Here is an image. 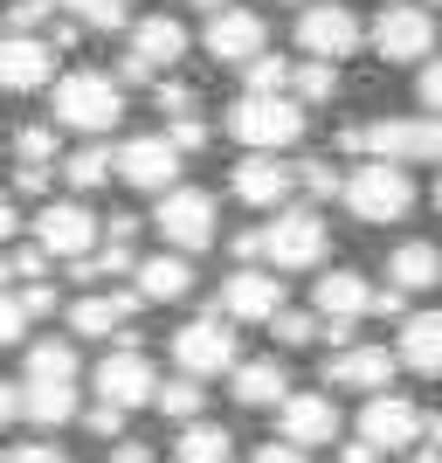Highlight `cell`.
<instances>
[{
    "mask_svg": "<svg viewBox=\"0 0 442 463\" xmlns=\"http://www.w3.org/2000/svg\"><path fill=\"white\" fill-rule=\"evenodd\" d=\"M21 415L35 429L77 422V381H21Z\"/></svg>",
    "mask_w": 442,
    "mask_h": 463,
    "instance_id": "484cf974",
    "label": "cell"
},
{
    "mask_svg": "<svg viewBox=\"0 0 442 463\" xmlns=\"http://www.w3.org/2000/svg\"><path fill=\"white\" fill-rule=\"evenodd\" d=\"M146 290H97V298H77L70 305V332L77 339H111V332H132Z\"/></svg>",
    "mask_w": 442,
    "mask_h": 463,
    "instance_id": "d6986e66",
    "label": "cell"
},
{
    "mask_svg": "<svg viewBox=\"0 0 442 463\" xmlns=\"http://www.w3.org/2000/svg\"><path fill=\"white\" fill-rule=\"evenodd\" d=\"M394 367H401V353H387V346H339L332 367H325V381L332 387H360V394H381V387L394 381Z\"/></svg>",
    "mask_w": 442,
    "mask_h": 463,
    "instance_id": "44dd1931",
    "label": "cell"
},
{
    "mask_svg": "<svg viewBox=\"0 0 442 463\" xmlns=\"http://www.w3.org/2000/svg\"><path fill=\"white\" fill-rule=\"evenodd\" d=\"M229 449H235V436L221 422H180V443H174V457L180 463H229Z\"/></svg>",
    "mask_w": 442,
    "mask_h": 463,
    "instance_id": "83f0119b",
    "label": "cell"
},
{
    "mask_svg": "<svg viewBox=\"0 0 442 463\" xmlns=\"http://www.w3.org/2000/svg\"><path fill=\"white\" fill-rule=\"evenodd\" d=\"M436 208H442V187H436Z\"/></svg>",
    "mask_w": 442,
    "mask_h": 463,
    "instance_id": "680465c9",
    "label": "cell"
},
{
    "mask_svg": "<svg viewBox=\"0 0 442 463\" xmlns=\"http://www.w3.org/2000/svg\"><path fill=\"white\" fill-rule=\"evenodd\" d=\"M401 367H415V373H428V381H442V311H415V318H401Z\"/></svg>",
    "mask_w": 442,
    "mask_h": 463,
    "instance_id": "603a6c76",
    "label": "cell"
},
{
    "mask_svg": "<svg viewBox=\"0 0 442 463\" xmlns=\"http://www.w3.org/2000/svg\"><path fill=\"white\" fill-rule=\"evenodd\" d=\"M297 49H305V56H325V62H346L353 49H360V14L339 7V0L297 7Z\"/></svg>",
    "mask_w": 442,
    "mask_h": 463,
    "instance_id": "9c48e42d",
    "label": "cell"
},
{
    "mask_svg": "<svg viewBox=\"0 0 442 463\" xmlns=\"http://www.w3.org/2000/svg\"><path fill=\"white\" fill-rule=\"evenodd\" d=\"M201 42H208L214 62H249V56L269 49V28H263L256 7H229V0H221V7L208 14V35H201Z\"/></svg>",
    "mask_w": 442,
    "mask_h": 463,
    "instance_id": "4fadbf2b",
    "label": "cell"
},
{
    "mask_svg": "<svg viewBox=\"0 0 442 463\" xmlns=\"http://www.w3.org/2000/svg\"><path fill=\"white\" fill-rule=\"evenodd\" d=\"M7 422H21V387L14 381H0V429Z\"/></svg>",
    "mask_w": 442,
    "mask_h": 463,
    "instance_id": "f5cc1de1",
    "label": "cell"
},
{
    "mask_svg": "<svg viewBox=\"0 0 442 463\" xmlns=\"http://www.w3.org/2000/svg\"><path fill=\"white\" fill-rule=\"evenodd\" d=\"M28 381H77V346L70 339H35L28 346Z\"/></svg>",
    "mask_w": 442,
    "mask_h": 463,
    "instance_id": "f546056e",
    "label": "cell"
},
{
    "mask_svg": "<svg viewBox=\"0 0 442 463\" xmlns=\"http://www.w3.org/2000/svg\"><path fill=\"white\" fill-rule=\"evenodd\" d=\"M269 332H277V346H318V339H325V311H277V318H269Z\"/></svg>",
    "mask_w": 442,
    "mask_h": 463,
    "instance_id": "1f68e13d",
    "label": "cell"
},
{
    "mask_svg": "<svg viewBox=\"0 0 442 463\" xmlns=\"http://www.w3.org/2000/svg\"><path fill=\"white\" fill-rule=\"evenodd\" d=\"M325 250H332V229L311 208H284L263 229V263H277V270H318Z\"/></svg>",
    "mask_w": 442,
    "mask_h": 463,
    "instance_id": "5b68a950",
    "label": "cell"
},
{
    "mask_svg": "<svg viewBox=\"0 0 442 463\" xmlns=\"http://www.w3.org/2000/svg\"><path fill=\"white\" fill-rule=\"evenodd\" d=\"M387 284H401L408 298L436 290L442 284V250H436V242H401V250L387 256Z\"/></svg>",
    "mask_w": 442,
    "mask_h": 463,
    "instance_id": "4316f807",
    "label": "cell"
},
{
    "mask_svg": "<svg viewBox=\"0 0 442 463\" xmlns=\"http://www.w3.org/2000/svg\"><path fill=\"white\" fill-rule=\"evenodd\" d=\"M174 146H180V153H201V146H208V125H201V111L174 118Z\"/></svg>",
    "mask_w": 442,
    "mask_h": 463,
    "instance_id": "b9f144b4",
    "label": "cell"
},
{
    "mask_svg": "<svg viewBox=\"0 0 442 463\" xmlns=\"http://www.w3.org/2000/svg\"><path fill=\"white\" fill-rule=\"evenodd\" d=\"M49 7H56V0H14V7H7V28H14V35H42Z\"/></svg>",
    "mask_w": 442,
    "mask_h": 463,
    "instance_id": "d590c367",
    "label": "cell"
},
{
    "mask_svg": "<svg viewBox=\"0 0 442 463\" xmlns=\"http://www.w3.org/2000/svg\"><path fill=\"white\" fill-rule=\"evenodd\" d=\"M62 7H70V14H77L83 28H118V21H125V7H132V0H62Z\"/></svg>",
    "mask_w": 442,
    "mask_h": 463,
    "instance_id": "e575fe53",
    "label": "cell"
},
{
    "mask_svg": "<svg viewBox=\"0 0 442 463\" xmlns=\"http://www.w3.org/2000/svg\"><path fill=\"white\" fill-rule=\"evenodd\" d=\"M297 180H305L311 194H346V180H339V166H325V159H311V166H297Z\"/></svg>",
    "mask_w": 442,
    "mask_h": 463,
    "instance_id": "60d3db41",
    "label": "cell"
},
{
    "mask_svg": "<svg viewBox=\"0 0 442 463\" xmlns=\"http://www.w3.org/2000/svg\"><path fill=\"white\" fill-rule=\"evenodd\" d=\"M7 463H70V457H62L56 443H21L14 457H7Z\"/></svg>",
    "mask_w": 442,
    "mask_h": 463,
    "instance_id": "c3c4849f",
    "label": "cell"
},
{
    "mask_svg": "<svg viewBox=\"0 0 442 463\" xmlns=\"http://www.w3.org/2000/svg\"><path fill=\"white\" fill-rule=\"evenodd\" d=\"M56 77V42H42V35H0V90H42V83Z\"/></svg>",
    "mask_w": 442,
    "mask_h": 463,
    "instance_id": "e0dca14e",
    "label": "cell"
},
{
    "mask_svg": "<svg viewBox=\"0 0 442 463\" xmlns=\"http://www.w3.org/2000/svg\"><path fill=\"white\" fill-rule=\"evenodd\" d=\"M111 463H153V449L138 443V436H118V443H111Z\"/></svg>",
    "mask_w": 442,
    "mask_h": 463,
    "instance_id": "681fc988",
    "label": "cell"
},
{
    "mask_svg": "<svg viewBox=\"0 0 442 463\" xmlns=\"http://www.w3.org/2000/svg\"><path fill=\"white\" fill-rule=\"evenodd\" d=\"M346 208L360 214V222H373V229H394V222L415 214V180L401 174V159L360 153V166L346 174Z\"/></svg>",
    "mask_w": 442,
    "mask_h": 463,
    "instance_id": "7a4b0ae2",
    "label": "cell"
},
{
    "mask_svg": "<svg viewBox=\"0 0 442 463\" xmlns=\"http://www.w3.org/2000/svg\"><path fill=\"white\" fill-rule=\"evenodd\" d=\"M422 436H428V443H436V449H442V415H436V422H428V429H422Z\"/></svg>",
    "mask_w": 442,
    "mask_h": 463,
    "instance_id": "6f0895ef",
    "label": "cell"
},
{
    "mask_svg": "<svg viewBox=\"0 0 442 463\" xmlns=\"http://www.w3.org/2000/svg\"><path fill=\"white\" fill-rule=\"evenodd\" d=\"M201 402H208V394H201V373L159 381V394H153V408H159V415H174V422H193V415H201Z\"/></svg>",
    "mask_w": 442,
    "mask_h": 463,
    "instance_id": "4dcf8cb0",
    "label": "cell"
},
{
    "mask_svg": "<svg viewBox=\"0 0 442 463\" xmlns=\"http://www.w3.org/2000/svg\"><path fill=\"white\" fill-rule=\"evenodd\" d=\"M373 49L387 62H428L436 56V14H428V0H387L381 21H373Z\"/></svg>",
    "mask_w": 442,
    "mask_h": 463,
    "instance_id": "52a82bcc",
    "label": "cell"
},
{
    "mask_svg": "<svg viewBox=\"0 0 442 463\" xmlns=\"http://www.w3.org/2000/svg\"><path fill=\"white\" fill-rule=\"evenodd\" d=\"M118 118H125V90H118L111 77H97V70H70V77L56 83V125H70V132H111Z\"/></svg>",
    "mask_w": 442,
    "mask_h": 463,
    "instance_id": "277c9868",
    "label": "cell"
},
{
    "mask_svg": "<svg viewBox=\"0 0 442 463\" xmlns=\"http://www.w3.org/2000/svg\"><path fill=\"white\" fill-rule=\"evenodd\" d=\"M415 97H422V111H442V56L422 62V77H415Z\"/></svg>",
    "mask_w": 442,
    "mask_h": 463,
    "instance_id": "ab89813d",
    "label": "cell"
},
{
    "mask_svg": "<svg viewBox=\"0 0 442 463\" xmlns=\"http://www.w3.org/2000/svg\"><path fill=\"white\" fill-rule=\"evenodd\" d=\"M153 229L166 235L174 250L201 256V250L214 242V229H221V208H214V194H201V187H166V194H159Z\"/></svg>",
    "mask_w": 442,
    "mask_h": 463,
    "instance_id": "8992f818",
    "label": "cell"
},
{
    "mask_svg": "<svg viewBox=\"0 0 442 463\" xmlns=\"http://www.w3.org/2000/svg\"><path fill=\"white\" fill-rule=\"evenodd\" d=\"M159 111H166V118H187V111H201V104H193L187 83H159Z\"/></svg>",
    "mask_w": 442,
    "mask_h": 463,
    "instance_id": "ee69618b",
    "label": "cell"
},
{
    "mask_svg": "<svg viewBox=\"0 0 442 463\" xmlns=\"http://www.w3.org/2000/svg\"><path fill=\"white\" fill-rule=\"evenodd\" d=\"M111 174H118V153H111V146H97V138H90V146H77V153L62 159V180H70V187H77V194L104 187V180H111Z\"/></svg>",
    "mask_w": 442,
    "mask_h": 463,
    "instance_id": "f1b7e54d",
    "label": "cell"
},
{
    "mask_svg": "<svg viewBox=\"0 0 442 463\" xmlns=\"http://www.w3.org/2000/svg\"><path fill=\"white\" fill-rule=\"evenodd\" d=\"M104 235H118V242H132V235H138V214H111V222H104Z\"/></svg>",
    "mask_w": 442,
    "mask_h": 463,
    "instance_id": "db71d44e",
    "label": "cell"
},
{
    "mask_svg": "<svg viewBox=\"0 0 442 463\" xmlns=\"http://www.w3.org/2000/svg\"><path fill=\"white\" fill-rule=\"evenodd\" d=\"M49 174H56V166H42V159H21L14 194H49Z\"/></svg>",
    "mask_w": 442,
    "mask_h": 463,
    "instance_id": "bcb514c9",
    "label": "cell"
},
{
    "mask_svg": "<svg viewBox=\"0 0 442 463\" xmlns=\"http://www.w3.org/2000/svg\"><path fill=\"white\" fill-rule=\"evenodd\" d=\"M290 70H297V62H284V56H249L242 62V77H249V90H290Z\"/></svg>",
    "mask_w": 442,
    "mask_h": 463,
    "instance_id": "836d02e7",
    "label": "cell"
},
{
    "mask_svg": "<svg viewBox=\"0 0 442 463\" xmlns=\"http://www.w3.org/2000/svg\"><path fill=\"white\" fill-rule=\"evenodd\" d=\"M277 429L305 449H325L339 436V408H332V394H284L277 402Z\"/></svg>",
    "mask_w": 442,
    "mask_h": 463,
    "instance_id": "ffe728a7",
    "label": "cell"
},
{
    "mask_svg": "<svg viewBox=\"0 0 442 463\" xmlns=\"http://www.w3.org/2000/svg\"><path fill=\"white\" fill-rule=\"evenodd\" d=\"M104 235V222H97L83 201H49V208L35 214V242L49 256H62V263H77V256H90V242Z\"/></svg>",
    "mask_w": 442,
    "mask_h": 463,
    "instance_id": "8fae6325",
    "label": "cell"
},
{
    "mask_svg": "<svg viewBox=\"0 0 442 463\" xmlns=\"http://www.w3.org/2000/svg\"><path fill=\"white\" fill-rule=\"evenodd\" d=\"M373 305H381V290L366 284L360 270H325V277H318V311H325V318H339V326L366 318Z\"/></svg>",
    "mask_w": 442,
    "mask_h": 463,
    "instance_id": "7402d4cb",
    "label": "cell"
},
{
    "mask_svg": "<svg viewBox=\"0 0 442 463\" xmlns=\"http://www.w3.org/2000/svg\"><path fill=\"white\" fill-rule=\"evenodd\" d=\"M428 7H442V0H428Z\"/></svg>",
    "mask_w": 442,
    "mask_h": 463,
    "instance_id": "91938a15",
    "label": "cell"
},
{
    "mask_svg": "<svg viewBox=\"0 0 442 463\" xmlns=\"http://www.w3.org/2000/svg\"><path fill=\"white\" fill-rule=\"evenodd\" d=\"M180 56H187V28H180L174 14L138 21V28H132V49H125V83L159 77V70H174Z\"/></svg>",
    "mask_w": 442,
    "mask_h": 463,
    "instance_id": "30bf717a",
    "label": "cell"
},
{
    "mask_svg": "<svg viewBox=\"0 0 442 463\" xmlns=\"http://www.w3.org/2000/svg\"><path fill=\"white\" fill-rule=\"evenodd\" d=\"M290 90L305 97V104H325V97L339 90V70H332L325 56H305V62H297V70H290Z\"/></svg>",
    "mask_w": 442,
    "mask_h": 463,
    "instance_id": "d6a6232c",
    "label": "cell"
},
{
    "mask_svg": "<svg viewBox=\"0 0 442 463\" xmlns=\"http://www.w3.org/2000/svg\"><path fill=\"white\" fill-rule=\"evenodd\" d=\"M14 270H21V284H35V277H49V250H14Z\"/></svg>",
    "mask_w": 442,
    "mask_h": 463,
    "instance_id": "7dc6e473",
    "label": "cell"
},
{
    "mask_svg": "<svg viewBox=\"0 0 442 463\" xmlns=\"http://www.w3.org/2000/svg\"><path fill=\"white\" fill-rule=\"evenodd\" d=\"M174 360H180V373H229L235 367V318L229 311H208V318H193V326H180L174 332Z\"/></svg>",
    "mask_w": 442,
    "mask_h": 463,
    "instance_id": "ba28073f",
    "label": "cell"
},
{
    "mask_svg": "<svg viewBox=\"0 0 442 463\" xmlns=\"http://www.w3.org/2000/svg\"><path fill=\"white\" fill-rule=\"evenodd\" d=\"M235 263H263V229H242V235H235Z\"/></svg>",
    "mask_w": 442,
    "mask_h": 463,
    "instance_id": "816d5d0a",
    "label": "cell"
},
{
    "mask_svg": "<svg viewBox=\"0 0 442 463\" xmlns=\"http://www.w3.org/2000/svg\"><path fill=\"white\" fill-rule=\"evenodd\" d=\"M180 174V146L174 132L166 138H132V146H118V180H132L138 194H166Z\"/></svg>",
    "mask_w": 442,
    "mask_h": 463,
    "instance_id": "ac0fdd59",
    "label": "cell"
},
{
    "mask_svg": "<svg viewBox=\"0 0 442 463\" xmlns=\"http://www.w3.org/2000/svg\"><path fill=\"white\" fill-rule=\"evenodd\" d=\"M422 429H428V415L408 402V394H387V387L360 408V436H366V443H381V449H415V443H422Z\"/></svg>",
    "mask_w": 442,
    "mask_h": 463,
    "instance_id": "7c38bea8",
    "label": "cell"
},
{
    "mask_svg": "<svg viewBox=\"0 0 442 463\" xmlns=\"http://www.w3.org/2000/svg\"><path fill=\"white\" fill-rule=\"evenodd\" d=\"M132 284L146 290V305H180L193 290V263H187V250H174V256H146L132 270Z\"/></svg>",
    "mask_w": 442,
    "mask_h": 463,
    "instance_id": "cb8c5ba5",
    "label": "cell"
},
{
    "mask_svg": "<svg viewBox=\"0 0 442 463\" xmlns=\"http://www.w3.org/2000/svg\"><path fill=\"white\" fill-rule=\"evenodd\" d=\"M229 187H235V201H242V208H277V201L297 187V166H284L277 153H256V146H249V153L235 159Z\"/></svg>",
    "mask_w": 442,
    "mask_h": 463,
    "instance_id": "2e32d148",
    "label": "cell"
},
{
    "mask_svg": "<svg viewBox=\"0 0 442 463\" xmlns=\"http://www.w3.org/2000/svg\"><path fill=\"white\" fill-rule=\"evenodd\" d=\"M97 394L104 402H118V408H146L159 394V373H153V360L138 353V339H125V346L97 367Z\"/></svg>",
    "mask_w": 442,
    "mask_h": 463,
    "instance_id": "5bb4252c",
    "label": "cell"
},
{
    "mask_svg": "<svg viewBox=\"0 0 442 463\" xmlns=\"http://www.w3.org/2000/svg\"><path fill=\"white\" fill-rule=\"evenodd\" d=\"M14 153H21V159H42V166H49V159H56V125H28V132L14 138Z\"/></svg>",
    "mask_w": 442,
    "mask_h": 463,
    "instance_id": "8d00e7d4",
    "label": "cell"
},
{
    "mask_svg": "<svg viewBox=\"0 0 442 463\" xmlns=\"http://www.w3.org/2000/svg\"><path fill=\"white\" fill-rule=\"evenodd\" d=\"M14 277H21V270H14V256H0V290L14 284Z\"/></svg>",
    "mask_w": 442,
    "mask_h": 463,
    "instance_id": "9f6ffc18",
    "label": "cell"
},
{
    "mask_svg": "<svg viewBox=\"0 0 442 463\" xmlns=\"http://www.w3.org/2000/svg\"><path fill=\"white\" fill-rule=\"evenodd\" d=\"M381 457H387V449H381V443H366V436H353V443L339 449V463H381Z\"/></svg>",
    "mask_w": 442,
    "mask_h": 463,
    "instance_id": "f907efd6",
    "label": "cell"
},
{
    "mask_svg": "<svg viewBox=\"0 0 442 463\" xmlns=\"http://www.w3.org/2000/svg\"><path fill=\"white\" fill-rule=\"evenodd\" d=\"M249 463H311V449H305V443H290V436H284V443H263Z\"/></svg>",
    "mask_w": 442,
    "mask_h": 463,
    "instance_id": "f6af8a7d",
    "label": "cell"
},
{
    "mask_svg": "<svg viewBox=\"0 0 442 463\" xmlns=\"http://www.w3.org/2000/svg\"><path fill=\"white\" fill-rule=\"evenodd\" d=\"M21 229V214H14V201H0V242H7V235Z\"/></svg>",
    "mask_w": 442,
    "mask_h": 463,
    "instance_id": "11a10c76",
    "label": "cell"
},
{
    "mask_svg": "<svg viewBox=\"0 0 442 463\" xmlns=\"http://www.w3.org/2000/svg\"><path fill=\"white\" fill-rule=\"evenodd\" d=\"M21 332H28V305L0 290V346H21Z\"/></svg>",
    "mask_w": 442,
    "mask_h": 463,
    "instance_id": "f35d334b",
    "label": "cell"
},
{
    "mask_svg": "<svg viewBox=\"0 0 442 463\" xmlns=\"http://www.w3.org/2000/svg\"><path fill=\"white\" fill-rule=\"evenodd\" d=\"M83 429L104 436V443H118V436H125V408H118V402H97L90 415H83Z\"/></svg>",
    "mask_w": 442,
    "mask_h": 463,
    "instance_id": "74e56055",
    "label": "cell"
},
{
    "mask_svg": "<svg viewBox=\"0 0 442 463\" xmlns=\"http://www.w3.org/2000/svg\"><path fill=\"white\" fill-rule=\"evenodd\" d=\"M21 305H28V318H49V311H56V284H49V277H35V284L21 290Z\"/></svg>",
    "mask_w": 442,
    "mask_h": 463,
    "instance_id": "7bdbcfd3",
    "label": "cell"
},
{
    "mask_svg": "<svg viewBox=\"0 0 442 463\" xmlns=\"http://www.w3.org/2000/svg\"><path fill=\"white\" fill-rule=\"evenodd\" d=\"M221 311H229L235 326H269L277 311H284V284L256 263H242L235 277H221Z\"/></svg>",
    "mask_w": 442,
    "mask_h": 463,
    "instance_id": "9a60e30c",
    "label": "cell"
},
{
    "mask_svg": "<svg viewBox=\"0 0 442 463\" xmlns=\"http://www.w3.org/2000/svg\"><path fill=\"white\" fill-rule=\"evenodd\" d=\"M229 387H235V402H242V408H277L290 394V373L277 367V360H235Z\"/></svg>",
    "mask_w": 442,
    "mask_h": 463,
    "instance_id": "d4e9b609",
    "label": "cell"
},
{
    "mask_svg": "<svg viewBox=\"0 0 442 463\" xmlns=\"http://www.w3.org/2000/svg\"><path fill=\"white\" fill-rule=\"evenodd\" d=\"M229 138L256 146V153H277L290 138H305V97L297 90H242L229 104Z\"/></svg>",
    "mask_w": 442,
    "mask_h": 463,
    "instance_id": "6da1fadb",
    "label": "cell"
},
{
    "mask_svg": "<svg viewBox=\"0 0 442 463\" xmlns=\"http://www.w3.org/2000/svg\"><path fill=\"white\" fill-rule=\"evenodd\" d=\"M346 153L401 159V166L442 159V111H428V118H366V125H346Z\"/></svg>",
    "mask_w": 442,
    "mask_h": 463,
    "instance_id": "3957f363",
    "label": "cell"
}]
</instances>
